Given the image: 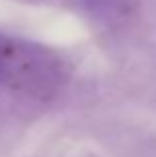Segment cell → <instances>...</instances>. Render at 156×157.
I'll return each mask as SVG.
<instances>
[{
    "label": "cell",
    "instance_id": "6da1fadb",
    "mask_svg": "<svg viewBox=\"0 0 156 157\" xmlns=\"http://www.w3.org/2000/svg\"><path fill=\"white\" fill-rule=\"evenodd\" d=\"M10 54H12L10 46L4 44V40L0 38V80H4L12 70V56Z\"/></svg>",
    "mask_w": 156,
    "mask_h": 157
}]
</instances>
